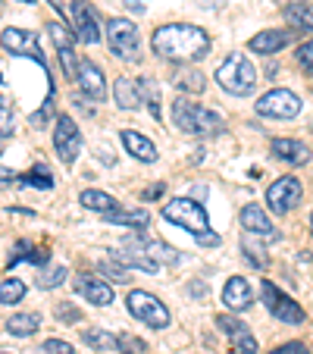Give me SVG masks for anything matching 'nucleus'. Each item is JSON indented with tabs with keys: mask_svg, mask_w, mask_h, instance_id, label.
I'll use <instances>...</instances> for the list:
<instances>
[{
	"mask_svg": "<svg viewBox=\"0 0 313 354\" xmlns=\"http://www.w3.org/2000/svg\"><path fill=\"white\" fill-rule=\"evenodd\" d=\"M151 44L163 60H173V63H194L210 54V38L198 26H188V22L160 26L153 32Z\"/></svg>",
	"mask_w": 313,
	"mask_h": 354,
	"instance_id": "obj_1",
	"label": "nucleus"
},
{
	"mask_svg": "<svg viewBox=\"0 0 313 354\" xmlns=\"http://www.w3.org/2000/svg\"><path fill=\"white\" fill-rule=\"evenodd\" d=\"M173 122L185 135H198V138H210V135H220L226 129V120L216 110H207L188 97L173 100Z\"/></svg>",
	"mask_w": 313,
	"mask_h": 354,
	"instance_id": "obj_2",
	"label": "nucleus"
},
{
	"mask_svg": "<svg viewBox=\"0 0 313 354\" xmlns=\"http://www.w3.org/2000/svg\"><path fill=\"white\" fill-rule=\"evenodd\" d=\"M216 82H220L222 91L235 94V97H247L254 91V85H257V69L245 54H232L226 63H220Z\"/></svg>",
	"mask_w": 313,
	"mask_h": 354,
	"instance_id": "obj_3",
	"label": "nucleus"
},
{
	"mask_svg": "<svg viewBox=\"0 0 313 354\" xmlns=\"http://www.w3.org/2000/svg\"><path fill=\"white\" fill-rule=\"evenodd\" d=\"M163 220H169V223H176V226L188 229L191 235H207V232H210V216H207V210L200 207L198 201H191V198L169 201L167 207H163Z\"/></svg>",
	"mask_w": 313,
	"mask_h": 354,
	"instance_id": "obj_4",
	"label": "nucleus"
},
{
	"mask_svg": "<svg viewBox=\"0 0 313 354\" xmlns=\"http://www.w3.org/2000/svg\"><path fill=\"white\" fill-rule=\"evenodd\" d=\"M107 44L120 60H126V63L141 60V38H138V26H135V22L110 19L107 22Z\"/></svg>",
	"mask_w": 313,
	"mask_h": 354,
	"instance_id": "obj_5",
	"label": "nucleus"
},
{
	"mask_svg": "<svg viewBox=\"0 0 313 354\" xmlns=\"http://www.w3.org/2000/svg\"><path fill=\"white\" fill-rule=\"evenodd\" d=\"M126 308H129V314H132L135 320L147 323L151 329H167L169 326V310L163 308V301L153 298L151 292H141V288L129 292L126 295Z\"/></svg>",
	"mask_w": 313,
	"mask_h": 354,
	"instance_id": "obj_6",
	"label": "nucleus"
},
{
	"mask_svg": "<svg viewBox=\"0 0 313 354\" xmlns=\"http://www.w3.org/2000/svg\"><path fill=\"white\" fill-rule=\"evenodd\" d=\"M260 116H269V120H292V116L301 113V97L288 88H276V91H267L263 97L254 104Z\"/></svg>",
	"mask_w": 313,
	"mask_h": 354,
	"instance_id": "obj_7",
	"label": "nucleus"
},
{
	"mask_svg": "<svg viewBox=\"0 0 313 354\" xmlns=\"http://www.w3.org/2000/svg\"><path fill=\"white\" fill-rule=\"evenodd\" d=\"M263 304H267V310L276 317V320L288 323V326H301V323L307 320L304 308H301L298 301H292L282 288H276L273 282H263Z\"/></svg>",
	"mask_w": 313,
	"mask_h": 354,
	"instance_id": "obj_8",
	"label": "nucleus"
},
{
	"mask_svg": "<svg viewBox=\"0 0 313 354\" xmlns=\"http://www.w3.org/2000/svg\"><path fill=\"white\" fill-rule=\"evenodd\" d=\"M301 194H304L301 179H294V176H282V179H276L273 185L267 188V204L276 216H282V214H292V210L298 207Z\"/></svg>",
	"mask_w": 313,
	"mask_h": 354,
	"instance_id": "obj_9",
	"label": "nucleus"
},
{
	"mask_svg": "<svg viewBox=\"0 0 313 354\" xmlns=\"http://www.w3.org/2000/svg\"><path fill=\"white\" fill-rule=\"evenodd\" d=\"M54 151L63 163H75V157L82 154V132L79 126L73 122V116H57V126H54Z\"/></svg>",
	"mask_w": 313,
	"mask_h": 354,
	"instance_id": "obj_10",
	"label": "nucleus"
},
{
	"mask_svg": "<svg viewBox=\"0 0 313 354\" xmlns=\"http://www.w3.org/2000/svg\"><path fill=\"white\" fill-rule=\"evenodd\" d=\"M69 16H73V35L75 38H79L82 44H97L100 41V16H97V10H94L88 0H73Z\"/></svg>",
	"mask_w": 313,
	"mask_h": 354,
	"instance_id": "obj_11",
	"label": "nucleus"
},
{
	"mask_svg": "<svg viewBox=\"0 0 313 354\" xmlns=\"http://www.w3.org/2000/svg\"><path fill=\"white\" fill-rule=\"evenodd\" d=\"M0 44H3V50H10V54L32 57V60H38L41 66H47L44 54H41V47H38V35L35 32H26V28H3V32H0Z\"/></svg>",
	"mask_w": 313,
	"mask_h": 354,
	"instance_id": "obj_12",
	"label": "nucleus"
},
{
	"mask_svg": "<svg viewBox=\"0 0 313 354\" xmlns=\"http://www.w3.org/2000/svg\"><path fill=\"white\" fill-rule=\"evenodd\" d=\"M73 288H75V295H79V298L91 301V304H97V308H107V304H113V288H110V282L100 279V276L75 273Z\"/></svg>",
	"mask_w": 313,
	"mask_h": 354,
	"instance_id": "obj_13",
	"label": "nucleus"
},
{
	"mask_svg": "<svg viewBox=\"0 0 313 354\" xmlns=\"http://www.w3.org/2000/svg\"><path fill=\"white\" fill-rule=\"evenodd\" d=\"M216 326L222 329V335L229 339V345H232L235 354H257V339H254L251 329H247L241 320L220 314V317H216Z\"/></svg>",
	"mask_w": 313,
	"mask_h": 354,
	"instance_id": "obj_14",
	"label": "nucleus"
},
{
	"mask_svg": "<svg viewBox=\"0 0 313 354\" xmlns=\"http://www.w3.org/2000/svg\"><path fill=\"white\" fill-rule=\"evenodd\" d=\"M75 85H79V91L85 94L88 100H94V104H100V100L107 97V79H104L97 63H91V60H79Z\"/></svg>",
	"mask_w": 313,
	"mask_h": 354,
	"instance_id": "obj_15",
	"label": "nucleus"
},
{
	"mask_svg": "<svg viewBox=\"0 0 313 354\" xmlns=\"http://www.w3.org/2000/svg\"><path fill=\"white\" fill-rule=\"evenodd\" d=\"M116 257H120V263L126 270L135 267V270H144V273H157V270H160V263H157L144 251V245H141V235H132V239L122 241L120 251H116Z\"/></svg>",
	"mask_w": 313,
	"mask_h": 354,
	"instance_id": "obj_16",
	"label": "nucleus"
},
{
	"mask_svg": "<svg viewBox=\"0 0 313 354\" xmlns=\"http://www.w3.org/2000/svg\"><path fill=\"white\" fill-rule=\"evenodd\" d=\"M222 304H226V310H235V314L247 310L254 304L251 282H247L245 276H232V279L226 282V288H222Z\"/></svg>",
	"mask_w": 313,
	"mask_h": 354,
	"instance_id": "obj_17",
	"label": "nucleus"
},
{
	"mask_svg": "<svg viewBox=\"0 0 313 354\" xmlns=\"http://www.w3.org/2000/svg\"><path fill=\"white\" fill-rule=\"evenodd\" d=\"M288 41H292V32H288V28H267V32L254 35L251 44H247V50L269 57V54H279V50L288 44Z\"/></svg>",
	"mask_w": 313,
	"mask_h": 354,
	"instance_id": "obj_18",
	"label": "nucleus"
},
{
	"mask_svg": "<svg viewBox=\"0 0 313 354\" xmlns=\"http://www.w3.org/2000/svg\"><path fill=\"white\" fill-rule=\"evenodd\" d=\"M273 157L288 167H304L310 160V147L304 141H294V138H276L273 141Z\"/></svg>",
	"mask_w": 313,
	"mask_h": 354,
	"instance_id": "obj_19",
	"label": "nucleus"
},
{
	"mask_svg": "<svg viewBox=\"0 0 313 354\" xmlns=\"http://www.w3.org/2000/svg\"><path fill=\"white\" fill-rule=\"evenodd\" d=\"M120 138H122L126 151L135 157V160H141V163H153V160H157V147H153V141H151V138H144L141 132H132V129H122Z\"/></svg>",
	"mask_w": 313,
	"mask_h": 354,
	"instance_id": "obj_20",
	"label": "nucleus"
},
{
	"mask_svg": "<svg viewBox=\"0 0 313 354\" xmlns=\"http://www.w3.org/2000/svg\"><path fill=\"white\" fill-rule=\"evenodd\" d=\"M113 97H116V104H120L122 110L141 107V100H144V94H141V79L120 75V79H116V85H113Z\"/></svg>",
	"mask_w": 313,
	"mask_h": 354,
	"instance_id": "obj_21",
	"label": "nucleus"
},
{
	"mask_svg": "<svg viewBox=\"0 0 313 354\" xmlns=\"http://www.w3.org/2000/svg\"><path fill=\"white\" fill-rule=\"evenodd\" d=\"M241 226H245V232L251 235H263V239H273V220H269L267 214H263V207H257V204H247L245 210H241Z\"/></svg>",
	"mask_w": 313,
	"mask_h": 354,
	"instance_id": "obj_22",
	"label": "nucleus"
},
{
	"mask_svg": "<svg viewBox=\"0 0 313 354\" xmlns=\"http://www.w3.org/2000/svg\"><path fill=\"white\" fill-rule=\"evenodd\" d=\"M110 226H132V229H144L151 226V214L147 210H110V214H100Z\"/></svg>",
	"mask_w": 313,
	"mask_h": 354,
	"instance_id": "obj_23",
	"label": "nucleus"
},
{
	"mask_svg": "<svg viewBox=\"0 0 313 354\" xmlns=\"http://www.w3.org/2000/svg\"><path fill=\"white\" fill-rule=\"evenodd\" d=\"M79 204L85 210H94V214H110V210H116V201L110 198L107 192H94V188H85V192L79 194Z\"/></svg>",
	"mask_w": 313,
	"mask_h": 354,
	"instance_id": "obj_24",
	"label": "nucleus"
},
{
	"mask_svg": "<svg viewBox=\"0 0 313 354\" xmlns=\"http://www.w3.org/2000/svg\"><path fill=\"white\" fill-rule=\"evenodd\" d=\"M173 85H176V88H182V91H188V94H200V91H204V85H207V79L198 73V69L182 66V69H176Z\"/></svg>",
	"mask_w": 313,
	"mask_h": 354,
	"instance_id": "obj_25",
	"label": "nucleus"
},
{
	"mask_svg": "<svg viewBox=\"0 0 313 354\" xmlns=\"http://www.w3.org/2000/svg\"><path fill=\"white\" fill-rule=\"evenodd\" d=\"M38 326H41V317L38 314H16V317H10V320H7V333L16 335V339L32 335Z\"/></svg>",
	"mask_w": 313,
	"mask_h": 354,
	"instance_id": "obj_26",
	"label": "nucleus"
},
{
	"mask_svg": "<svg viewBox=\"0 0 313 354\" xmlns=\"http://www.w3.org/2000/svg\"><path fill=\"white\" fill-rule=\"evenodd\" d=\"M285 19L294 28L313 32V3H292V7H285Z\"/></svg>",
	"mask_w": 313,
	"mask_h": 354,
	"instance_id": "obj_27",
	"label": "nucleus"
},
{
	"mask_svg": "<svg viewBox=\"0 0 313 354\" xmlns=\"http://www.w3.org/2000/svg\"><path fill=\"white\" fill-rule=\"evenodd\" d=\"M141 245H144V251L157 263H179V254H176L169 245H163V241H153V239H147V235H141Z\"/></svg>",
	"mask_w": 313,
	"mask_h": 354,
	"instance_id": "obj_28",
	"label": "nucleus"
},
{
	"mask_svg": "<svg viewBox=\"0 0 313 354\" xmlns=\"http://www.w3.org/2000/svg\"><path fill=\"white\" fill-rule=\"evenodd\" d=\"M26 298V282L22 279H3L0 282V304H19V301Z\"/></svg>",
	"mask_w": 313,
	"mask_h": 354,
	"instance_id": "obj_29",
	"label": "nucleus"
},
{
	"mask_svg": "<svg viewBox=\"0 0 313 354\" xmlns=\"http://www.w3.org/2000/svg\"><path fill=\"white\" fill-rule=\"evenodd\" d=\"M85 342L91 348H104V351H116V335H110V333H97V329H88L85 333Z\"/></svg>",
	"mask_w": 313,
	"mask_h": 354,
	"instance_id": "obj_30",
	"label": "nucleus"
},
{
	"mask_svg": "<svg viewBox=\"0 0 313 354\" xmlns=\"http://www.w3.org/2000/svg\"><path fill=\"white\" fill-rule=\"evenodd\" d=\"M57 54H60V66H63V73H66V79H73V82H75V75H79V60H75V47H60Z\"/></svg>",
	"mask_w": 313,
	"mask_h": 354,
	"instance_id": "obj_31",
	"label": "nucleus"
},
{
	"mask_svg": "<svg viewBox=\"0 0 313 354\" xmlns=\"http://www.w3.org/2000/svg\"><path fill=\"white\" fill-rule=\"evenodd\" d=\"M22 185H35V188H54V179H50V173H47L44 167H35L28 176H22Z\"/></svg>",
	"mask_w": 313,
	"mask_h": 354,
	"instance_id": "obj_32",
	"label": "nucleus"
},
{
	"mask_svg": "<svg viewBox=\"0 0 313 354\" xmlns=\"http://www.w3.org/2000/svg\"><path fill=\"white\" fill-rule=\"evenodd\" d=\"M50 38H54V44H57V50L60 47H75V35L73 32H66V26L63 22H50Z\"/></svg>",
	"mask_w": 313,
	"mask_h": 354,
	"instance_id": "obj_33",
	"label": "nucleus"
},
{
	"mask_svg": "<svg viewBox=\"0 0 313 354\" xmlns=\"http://www.w3.org/2000/svg\"><path fill=\"white\" fill-rule=\"evenodd\" d=\"M116 348H120L122 354H147V345L141 339H135V335H116Z\"/></svg>",
	"mask_w": 313,
	"mask_h": 354,
	"instance_id": "obj_34",
	"label": "nucleus"
},
{
	"mask_svg": "<svg viewBox=\"0 0 313 354\" xmlns=\"http://www.w3.org/2000/svg\"><path fill=\"white\" fill-rule=\"evenodd\" d=\"M66 267H54V270H44L41 273V279H38V286L41 288H57V286H63L66 282Z\"/></svg>",
	"mask_w": 313,
	"mask_h": 354,
	"instance_id": "obj_35",
	"label": "nucleus"
},
{
	"mask_svg": "<svg viewBox=\"0 0 313 354\" xmlns=\"http://www.w3.org/2000/svg\"><path fill=\"white\" fill-rule=\"evenodd\" d=\"M13 135V104L7 97H0V138Z\"/></svg>",
	"mask_w": 313,
	"mask_h": 354,
	"instance_id": "obj_36",
	"label": "nucleus"
},
{
	"mask_svg": "<svg viewBox=\"0 0 313 354\" xmlns=\"http://www.w3.org/2000/svg\"><path fill=\"white\" fill-rule=\"evenodd\" d=\"M298 66L304 69L307 75H313V41H304L298 47Z\"/></svg>",
	"mask_w": 313,
	"mask_h": 354,
	"instance_id": "obj_37",
	"label": "nucleus"
},
{
	"mask_svg": "<svg viewBox=\"0 0 313 354\" xmlns=\"http://www.w3.org/2000/svg\"><path fill=\"white\" fill-rule=\"evenodd\" d=\"M41 351L44 354H75V348L63 339H47L44 345H41Z\"/></svg>",
	"mask_w": 313,
	"mask_h": 354,
	"instance_id": "obj_38",
	"label": "nucleus"
},
{
	"mask_svg": "<svg viewBox=\"0 0 313 354\" xmlns=\"http://www.w3.org/2000/svg\"><path fill=\"white\" fill-rule=\"evenodd\" d=\"M241 248H245V257L254 263V267H267V263H269V257H267V254H260V248H257V245H251L247 239H245V245H241Z\"/></svg>",
	"mask_w": 313,
	"mask_h": 354,
	"instance_id": "obj_39",
	"label": "nucleus"
},
{
	"mask_svg": "<svg viewBox=\"0 0 313 354\" xmlns=\"http://www.w3.org/2000/svg\"><path fill=\"white\" fill-rule=\"evenodd\" d=\"M100 273H107L113 282H126V279H129V276H126V270H122V267H116V263H100Z\"/></svg>",
	"mask_w": 313,
	"mask_h": 354,
	"instance_id": "obj_40",
	"label": "nucleus"
},
{
	"mask_svg": "<svg viewBox=\"0 0 313 354\" xmlns=\"http://www.w3.org/2000/svg\"><path fill=\"white\" fill-rule=\"evenodd\" d=\"M273 354H310L301 342H285V345H279V348H273Z\"/></svg>",
	"mask_w": 313,
	"mask_h": 354,
	"instance_id": "obj_41",
	"label": "nucleus"
},
{
	"mask_svg": "<svg viewBox=\"0 0 313 354\" xmlns=\"http://www.w3.org/2000/svg\"><path fill=\"white\" fill-rule=\"evenodd\" d=\"M16 182V173L13 169H7V167H0V188H7V185H13Z\"/></svg>",
	"mask_w": 313,
	"mask_h": 354,
	"instance_id": "obj_42",
	"label": "nucleus"
},
{
	"mask_svg": "<svg viewBox=\"0 0 313 354\" xmlns=\"http://www.w3.org/2000/svg\"><path fill=\"white\" fill-rule=\"evenodd\" d=\"M60 317H63V320H69V323H79V320H82L79 310H75V308H66V304L60 308Z\"/></svg>",
	"mask_w": 313,
	"mask_h": 354,
	"instance_id": "obj_43",
	"label": "nucleus"
},
{
	"mask_svg": "<svg viewBox=\"0 0 313 354\" xmlns=\"http://www.w3.org/2000/svg\"><path fill=\"white\" fill-rule=\"evenodd\" d=\"M126 7L132 10V13H144V10H147V0H126Z\"/></svg>",
	"mask_w": 313,
	"mask_h": 354,
	"instance_id": "obj_44",
	"label": "nucleus"
},
{
	"mask_svg": "<svg viewBox=\"0 0 313 354\" xmlns=\"http://www.w3.org/2000/svg\"><path fill=\"white\" fill-rule=\"evenodd\" d=\"M198 241H200V245H220V235L207 232V235H198Z\"/></svg>",
	"mask_w": 313,
	"mask_h": 354,
	"instance_id": "obj_45",
	"label": "nucleus"
},
{
	"mask_svg": "<svg viewBox=\"0 0 313 354\" xmlns=\"http://www.w3.org/2000/svg\"><path fill=\"white\" fill-rule=\"evenodd\" d=\"M163 194V185H153L151 192H144V201H151V198H160Z\"/></svg>",
	"mask_w": 313,
	"mask_h": 354,
	"instance_id": "obj_46",
	"label": "nucleus"
},
{
	"mask_svg": "<svg viewBox=\"0 0 313 354\" xmlns=\"http://www.w3.org/2000/svg\"><path fill=\"white\" fill-rule=\"evenodd\" d=\"M310 232H313V214H310Z\"/></svg>",
	"mask_w": 313,
	"mask_h": 354,
	"instance_id": "obj_47",
	"label": "nucleus"
},
{
	"mask_svg": "<svg viewBox=\"0 0 313 354\" xmlns=\"http://www.w3.org/2000/svg\"><path fill=\"white\" fill-rule=\"evenodd\" d=\"M22 3H35V0H22Z\"/></svg>",
	"mask_w": 313,
	"mask_h": 354,
	"instance_id": "obj_48",
	"label": "nucleus"
}]
</instances>
